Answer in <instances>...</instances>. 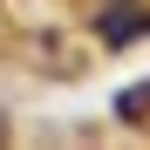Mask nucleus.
Instances as JSON below:
<instances>
[{
    "label": "nucleus",
    "mask_w": 150,
    "mask_h": 150,
    "mask_svg": "<svg viewBox=\"0 0 150 150\" xmlns=\"http://www.w3.org/2000/svg\"><path fill=\"white\" fill-rule=\"evenodd\" d=\"M137 34H150V14H143V7H116V14H103V41H109V48H130Z\"/></svg>",
    "instance_id": "f257e3e1"
}]
</instances>
